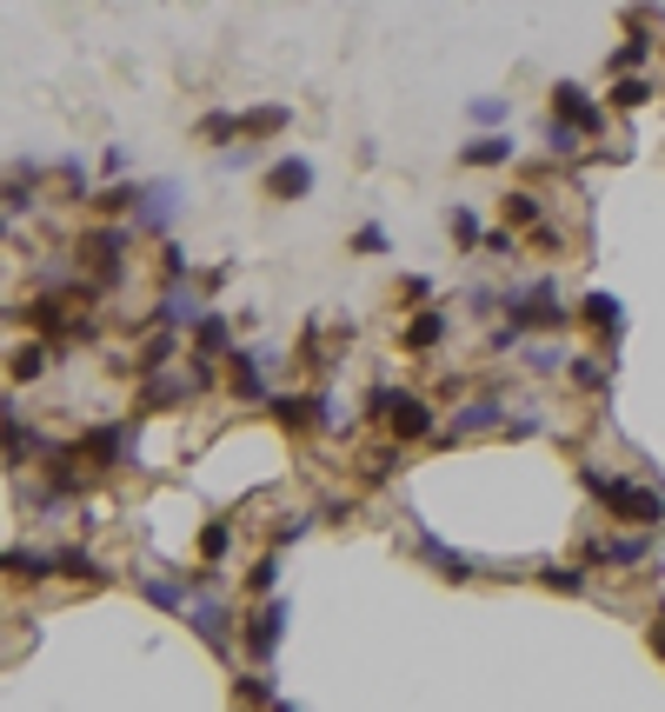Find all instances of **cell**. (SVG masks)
Listing matches in <instances>:
<instances>
[{
  "instance_id": "36",
  "label": "cell",
  "mask_w": 665,
  "mask_h": 712,
  "mask_svg": "<svg viewBox=\"0 0 665 712\" xmlns=\"http://www.w3.org/2000/svg\"><path fill=\"white\" fill-rule=\"evenodd\" d=\"M579 140H586V133H579L572 120H559V114L546 120V147H552V161H572V153H579Z\"/></svg>"
},
{
  "instance_id": "17",
  "label": "cell",
  "mask_w": 665,
  "mask_h": 712,
  "mask_svg": "<svg viewBox=\"0 0 665 712\" xmlns=\"http://www.w3.org/2000/svg\"><path fill=\"white\" fill-rule=\"evenodd\" d=\"M54 573H60V552H47V546H8V580L40 586V580H54Z\"/></svg>"
},
{
  "instance_id": "24",
  "label": "cell",
  "mask_w": 665,
  "mask_h": 712,
  "mask_svg": "<svg viewBox=\"0 0 665 712\" xmlns=\"http://www.w3.org/2000/svg\"><path fill=\"white\" fill-rule=\"evenodd\" d=\"M293 127V107H246L240 114V140H280Z\"/></svg>"
},
{
  "instance_id": "10",
  "label": "cell",
  "mask_w": 665,
  "mask_h": 712,
  "mask_svg": "<svg viewBox=\"0 0 665 712\" xmlns=\"http://www.w3.org/2000/svg\"><path fill=\"white\" fill-rule=\"evenodd\" d=\"M187 626L200 632V646H207V653L233 660V632H226V626H233V612H226L220 599H187Z\"/></svg>"
},
{
  "instance_id": "2",
  "label": "cell",
  "mask_w": 665,
  "mask_h": 712,
  "mask_svg": "<svg viewBox=\"0 0 665 712\" xmlns=\"http://www.w3.org/2000/svg\"><path fill=\"white\" fill-rule=\"evenodd\" d=\"M366 413H373V420H380V433H393L399 446H412V440H433V433H440V400H433V393L373 386V393H366Z\"/></svg>"
},
{
  "instance_id": "32",
  "label": "cell",
  "mask_w": 665,
  "mask_h": 712,
  "mask_svg": "<svg viewBox=\"0 0 665 712\" xmlns=\"http://www.w3.org/2000/svg\"><path fill=\"white\" fill-rule=\"evenodd\" d=\"M446 233H453V247H466V254H479V241H486V226H479L472 207H446Z\"/></svg>"
},
{
  "instance_id": "29",
  "label": "cell",
  "mask_w": 665,
  "mask_h": 712,
  "mask_svg": "<svg viewBox=\"0 0 665 712\" xmlns=\"http://www.w3.org/2000/svg\"><path fill=\"white\" fill-rule=\"evenodd\" d=\"M393 466H399V440L386 433L380 446H366V453H360V480H366V487H380V480H393Z\"/></svg>"
},
{
  "instance_id": "3",
  "label": "cell",
  "mask_w": 665,
  "mask_h": 712,
  "mask_svg": "<svg viewBox=\"0 0 665 712\" xmlns=\"http://www.w3.org/2000/svg\"><path fill=\"white\" fill-rule=\"evenodd\" d=\"M506 320H520L526 334H565L579 313L559 300V280L552 273H539L533 287H520V293H506Z\"/></svg>"
},
{
  "instance_id": "21",
  "label": "cell",
  "mask_w": 665,
  "mask_h": 712,
  "mask_svg": "<svg viewBox=\"0 0 665 712\" xmlns=\"http://www.w3.org/2000/svg\"><path fill=\"white\" fill-rule=\"evenodd\" d=\"M579 320H586L599 340H619V320H626V306H619V293H586V300H579Z\"/></svg>"
},
{
  "instance_id": "19",
  "label": "cell",
  "mask_w": 665,
  "mask_h": 712,
  "mask_svg": "<svg viewBox=\"0 0 665 712\" xmlns=\"http://www.w3.org/2000/svg\"><path fill=\"white\" fill-rule=\"evenodd\" d=\"M140 200H147V187H140V180H114V187H101V194L88 200V213H101V220H133V213H140Z\"/></svg>"
},
{
  "instance_id": "1",
  "label": "cell",
  "mask_w": 665,
  "mask_h": 712,
  "mask_svg": "<svg viewBox=\"0 0 665 712\" xmlns=\"http://www.w3.org/2000/svg\"><path fill=\"white\" fill-rule=\"evenodd\" d=\"M579 487H586V493L599 500V513L619 520V526H645V533L665 526V500H658L652 487L626 480V472H606V466H593V459H579Z\"/></svg>"
},
{
  "instance_id": "15",
  "label": "cell",
  "mask_w": 665,
  "mask_h": 712,
  "mask_svg": "<svg viewBox=\"0 0 665 712\" xmlns=\"http://www.w3.org/2000/svg\"><path fill=\"white\" fill-rule=\"evenodd\" d=\"M412 552H420V560L440 573V580H453V586H466V580H479L472 573V560H466V552H453L446 539H433V533H420V539H412Z\"/></svg>"
},
{
  "instance_id": "25",
  "label": "cell",
  "mask_w": 665,
  "mask_h": 712,
  "mask_svg": "<svg viewBox=\"0 0 665 712\" xmlns=\"http://www.w3.org/2000/svg\"><path fill=\"white\" fill-rule=\"evenodd\" d=\"M652 47H658V40H652L645 27H632V34H626V40L606 54V73H639V67L652 60Z\"/></svg>"
},
{
  "instance_id": "35",
  "label": "cell",
  "mask_w": 665,
  "mask_h": 712,
  "mask_svg": "<svg viewBox=\"0 0 665 712\" xmlns=\"http://www.w3.org/2000/svg\"><path fill=\"white\" fill-rule=\"evenodd\" d=\"M140 593H147L160 612H187V593H180L174 580H153V573H140Z\"/></svg>"
},
{
  "instance_id": "43",
  "label": "cell",
  "mask_w": 665,
  "mask_h": 712,
  "mask_svg": "<svg viewBox=\"0 0 665 712\" xmlns=\"http://www.w3.org/2000/svg\"><path fill=\"white\" fill-rule=\"evenodd\" d=\"M466 114H472L479 127H506V120H513V101H492V94H486V101H472Z\"/></svg>"
},
{
  "instance_id": "5",
  "label": "cell",
  "mask_w": 665,
  "mask_h": 712,
  "mask_svg": "<svg viewBox=\"0 0 665 712\" xmlns=\"http://www.w3.org/2000/svg\"><path fill=\"white\" fill-rule=\"evenodd\" d=\"M73 453H80V466L114 472V466H133V453H140V433H133L127 420H101V427H88V433L73 440Z\"/></svg>"
},
{
  "instance_id": "27",
  "label": "cell",
  "mask_w": 665,
  "mask_h": 712,
  "mask_svg": "<svg viewBox=\"0 0 665 712\" xmlns=\"http://www.w3.org/2000/svg\"><path fill=\"white\" fill-rule=\"evenodd\" d=\"M280 586V546H267L254 567H246V580H240V599H267Z\"/></svg>"
},
{
  "instance_id": "16",
  "label": "cell",
  "mask_w": 665,
  "mask_h": 712,
  "mask_svg": "<svg viewBox=\"0 0 665 712\" xmlns=\"http://www.w3.org/2000/svg\"><path fill=\"white\" fill-rule=\"evenodd\" d=\"M174 207H180V187H174V180H147V200H140L133 226H140V233H166V220H174Z\"/></svg>"
},
{
  "instance_id": "48",
  "label": "cell",
  "mask_w": 665,
  "mask_h": 712,
  "mask_svg": "<svg viewBox=\"0 0 665 712\" xmlns=\"http://www.w3.org/2000/svg\"><path fill=\"white\" fill-rule=\"evenodd\" d=\"M645 640H652V653L665 660V599H658V619H652V632H645Z\"/></svg>"
},
{
  "instance_id": "44",
  "label": "cell",
  "mask_w": 665,
  "mask_h": 712,
  "mask_svg": "<svg viewBox=\"0 0 665 712\" xmlns=\"http://www.w3.org/2000/svg\"><path fill=\"white\" fill-rule=\"evenodd\" d=\"M499 433H506V440H533V433H546V420L539 413H520V420H506Z\"/></svg>"
},
{
  "instance_id": "12",
  "label": "cell",
  "mask_w": 665,
  "mask_h": 712,
  "mask_svg": "<svg viewBox=\"0 0 665 712\" xmlns=\"http://www.w3.org/2000/svg\"><path fill=\"white\" fill-rule=\"evenodd\" d=\"M153 320H160V327L194 334V327L207 320V306H200V293H194V287L180 293V280H166V287H160V300H153Z\"/></svg>"
},
{
  "instance_id": "8",
  "label": "cell",
  "mask_w": 665,
  "mask_h": 712,
  "mask_svg": "<svg viewBox=\"0 0 665 712\" xmlns=\"http://www.w3.org/2000/svg\"><path fill=\"white\" fill-rule=\"evenodd\" d=\"M446 334H453V313H446V306H420V313L399 327V353H406V360H433V353L446 347Z\"/></svg>"
},
{
  "instance_id": "4",
  "label": "cell",
  "mask_w": 665,
  "mask_h": 712,
  "mask_svg": "<svg viewBox=\"0 0 665 712\" xmlns=\"http://www.w3.org/2000/svg\"><path fill=\"white\" fill-rule=\"evenodd\" d=\"M287 619H293V606H287L280 593L254 599V606L240 612V653L254 660V666H267V660L280 653V640H287Z\"/></svg>"
},
{
  "instance_id": "30",
  "label": "cell",
  "mask_w": 665,
  "mask_h": 712,
  "mask_svg": "<svg viewBox=\"0 0 665 712\" xmlns=\"http://www.w3.org/2000/svg\"><path fill=\"white\" fill-rule=\"evenodd\" d=\"M586 573H593V567H586V560H579V567H559V560H552V567H539V573H533V580H539V586H546V593H572V599H579V593H586V586H593V580H586Z\"/></svg>"
},
{
  "instance_id": "47",
  "label": "cell",
  "mask_w": 665,
  "mask_h": 712,
  "mask_svg": "<svg viewBox=\"0 0 665 712\" xmlns=\"http://www.w3.org/2000/svg\"><path fill=\"white\" fill-rule=\"evenodd\" d=\"M319 520H326V526H347V520H353V500H326Z\"/></svg>"
},
{
  "instance_id": "7",
  "label": "cell",
  "mask_w": 665,
  "mask_h": 712,
  "mask_svg": "<svg viewBox=\"0 0 665 712\" xmlns=\"http://www.w3.org/2000/svg\"><path fill=\"white\" fill-rule=\"evenodd\" d=\"M499 427H506V400H499V393H479V400H466V407H459V420H453V427H440V433H433V446H440V453H453V446H466L472 433H499Z\"/></svg>"
},
{
  "instance_id": "41",
  "label": "cell",
  "mask_w": 665,
  "mask_h": 712,
  "mask_svg": "<svg viewBox=\"0 0 665 712\" xmlns=\"http://www.w3.org/2000/svg\"><path fill=\"white\" fill-rule=\"evenodd\" d=\"M200 140H240V114H200Z\"/></svg>"
},
{
  "instance_id": "18",
  "label": "cell",
  "mask_w": 665,
  "mask_h": 712,
  "mask_svg": "<svg viewBox=\"0 0 665 712\" xmlns=\"http://www.w3.org/2000/svg\"><path fill=\"white\" fill-rule=\"evenodd\" d=\"M513 133H472L466 147H459V167H513Z\"/></svg>"
},
{
  "instance_id": "13",
  "label": "cell",
  "mask_w": 665,
  "mask_h": 712,
  "mask_svg": "<svg viewBox=\"0 0 665 712\" xmlns=\"http://www.w3.org/2000/svg\"><path fill=\"white\" fill-rule=\"evenodd\" d=\"M260 187H267V200H306V194H313V161H300V153H280Z\"/></svg>"
},
{
  "instance_id": "20",
  "label": "cell",
  "mask_w": 665,
  "mask_h": 712,
  "mask_svg": "<svg viewBox=\"0 0 665 712\" xmlns=\"http://www.w3.org/2000/svg\"><path fill=\"white\" fill-rule=\"evenodd\" d=\"M47 366H54V347H47V334H40V340H21V347L8 353V380H14V386H34Z\"/></svg>"
},
{
  "instance_id": "40",
  "label": "cell",
  "mask_w": 665,
  "mask_h": 712,
  "mask_svg": "<svg viewBox=\"0 0 665 712\" xmlns=\"http://www.w3.org/2000/svg\"><path fill=\"white\" fill-rule=\"evenodd\" d=\"M54 174H60V187H67V200H94V194H88V167H80V153H67V161H60Z\"/></svg>"
},
{
  "instance_id": "37",
  "label": "cell",
  "mask_w": 665,
  "mask_h": 712,
  "mask_svg": "<svg viewBox=\"0 0 665 712\" xmlns=\"http://www.w3.org/2000/svg\"><path fill=\"white\" fill-rule=\"evenodd\" d=\"M565 360H572L565 347H526V373H533V380H552V373H565Z\"/></svg>"
},
{
  "instance_id": "9",
  "label": "cell",
  "mask_w": 665,
  "mask_h": 712,
  "mask_svg": "<svg viewBox=\"0 0 665 712\" xmlns=\"http://www.w3.org/2000/svg\"><path fill=\"white\" fill-rule=\"evenodd\" d=\"M645 552H652V539L639 526V533H599V539H586V546H579V560H586L593 573H606V567H639Z\"/></svg>"
},
{
  "instance_id": "23",
  "label": "cell",
  "mask_w": 665,
  "mask_h": 712,
  "mask_svg": "<svg viewBox=\"0 0 665 712\" xmlns=\"http://www.w3.org/2000/svg\"><path fill=\"white\" fill-rule=\"evenodd\" d=\"M565 380H572L579 393H606V386H612V360H606V353H572V360H565Z\"/></svg>"
},
{
  "instance_id": "14",
  "label": "cell",
  "mask_w": 665,
  "mask_h": 712,
  "mask_svg": "<svg viewBox=\"0 0 665 712\" xmlns=\"http://www.w3.org/2000/svg\"><path fill=\"white\" fill-rule=\"evenodd\" d=\"M233 353V320H226V313H207V320L194 327V340H187V360L194 366H220Z\"/></svg>"
},
{
  "instance_id": "28",
  "label": "cell",
  "mask_w": 665,
  "mask_h": 712,
  "mask_svg": "<svg viewBox=\"0 0 665 712\" xmlns=\"http://www.w3.org/2000/svg\"><path fill=\"white\" fill-rule=\"evenodd\" d=\"M60 580H88V586H107L114 573L94 560V552L88 546H60Z\"/></svg>"
},
{
  "instance_id": "11",
  "label": "cell",
  "mask_w": 665,
  "mask_h": 712,
  "mask_svg": "<svg viewBox=\"0 0 665 712\" xmlns=\"http://www.w3.org/2000/svg\"><path fill=\"white\" fill-rule=\"evenodd\" d=\"M552 114L572 120L579 133H606V107H599L586 87H579V81H559V87H552Z\"/></svg>"
},
{
  "instance_id": "22",
  "label": "cell",
  "mask_w": 665,
  "mask_h": 712,
  "mask_svg": "<svg viewBox=\"0 0 665 712\" xmlns=\"http://www.w3.org/2000/svg\"><path fill=\"white\" fill-rule=\"evenodd\" d=\"M499 220L520 226V233H526V226H539V220H546V194H539V187H513L506 200H499Z\"/></svg>"
},
{
  "instance_id": "31",
  "label": "cell",
  "mask_w": 665,
  "mask_h": 712,
  "mask_svg": "<svg viewBox=\"0 0 665 712\" xmlns=\"http://www.w3.org/2000/svg\"><path fill=\"white\" fill-rule=\"evenodd\" d=\"M652 101V81H645V73H612V107L619 114H639Z\"/></svg>"
},
{
  "instance_id": "39",
  "label": "cell",
  "mask_w": 665,
  "mask_h": 712,
  "mask_svg": "<svg viewBox=\"0 0 665 712\" xmlns=\"http://www.w3.org/2000/svg\"><path fill=\"white\" fill-rule=\"evenodd\" d=\"M479 254H486V260H513V254H520V226H492L486 241H479Z\"/></svg>"
},
{
  "instance_id": "38",
  "label": "cell",
  "mask_w": 665,
  "mask_h": 712,
  "mask_svg": "<svg viewBox=\"0 0 665 712\" xmlns=\"http://www.w3.org/2000/svg\"><path fill=\"white\" fill-rule=\"evenodd\" d=\"M160 280H194V254H187L180 241L160 247Z\"/></svg>"
},
{
  "instance_id": "26",
  "label": "cell",
  "mask_w": 665,
  "mask_h": 712,
  "mask_svg": "<svg viewBox=\"0 0 665 712\" xmlns=\"http://www.w3.org/2000/svg\"><path fill=\"white\" fill-rule=\"evenodd\" d=\"M233 699H246V705H293L280 686H273V673L267 666H254V673H240L233 679Z\"/></svg>"
},
{
  "instance_id": "46",
  "label": "cell",
  "mask_w": 665,
  "mask_h": 712,
  "mask_svg": "<svg viewBox=\"0 0 665 712\" xmlns=\"http://www.w3.org/2000/svg\"><path fill=\"white\" fill-rule=\"evenodd\" d=\"M399 300H433V280H420V273H406V280H399Z\"/></svg>"
},
{
  "instance_id": "34",
  "label": "cell",
  "mask_w": 665,
  "mask_h": 712,
  "mask_svg": "<svg viewBox=\"0 0 665 712\" xmlns=\"http://www.w3.org/2000/svg\"><path fill=\"white\" fill-rule=\"evenodd\" d=\"M226 546H233V520H207V526H200V560L220 567V560H226Z\"/></svg>"
},
{
  "instance_id": "45",
  "label": "cell",
  "mask_w": 665,
  "mask_h": 712,
  "mask_svg": "<svg viewBox=\"0 0 665 712\" xmlns=\"http://www.w3.org/2000/svg\"><path fill=\"white\" fill-rule=\"evenodd\" d=\"M353 254H386V226H360L353 233Z\"/></svg>"
},
{
  "instance_id": "33",
  "label": "cell",
  "mask_w": 665,
  "mask_h": 712,
  "mask_svg": "<svg viewBox=\"0 0 665 712\" xmlns=\"http://www.w3.org/2000/svg\"><path fill=\"white\" fill-rule=\"evenodd\" d=\"M533 233V247L546 254V260H572V233L559 226V220H539V226H526Z\"/></svg>"
},
{
  "instance_id": "6",
  "label": "cell",
  "mask_w": 665,
  "mask_h": 712,
  "mask_svg": "<svg viewBox=\"0 0 665 712\" xmlns=\"http://www.w3.org/2000/svg\"><path fill=\"white\" fill-rule=\"evenodd\" d=\"M267 366H280V353L273 347H233L226 353V393L233 400H267Z\"/></svg>"
},
{
  "instance_id": "42",
  "label": "cell",
  "mask_w": 665,
  "mask_h": 712,
  "mask_svg": "<svg viewBox=\"0 0 665 712\" xmlns=\"http://www.w3.org/2000/svg\"><path fill=\"white\" fill-rule=\"evenodd\" d=\"M313 533V513H287L273 533H267V546H293V539H306Z\"/></svg>"
}]
</instances>
